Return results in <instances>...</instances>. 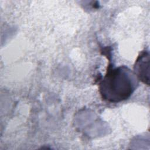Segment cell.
<instances>
[{
  "label": "cell",
  "mask_w": 150,
  "mask_h": 150,
  "mask_svg": "<svg viewBox=\"0 0 150 150\" xmlns=\"http://www.w3.org/2000/svg\"><path fill=\"white\" fill-rule=\"evenodd\" d=\"M134 73L138 79L149 85V54L148 51L142 52L138 57L134 66Z\"/></svg>",
  "instance_id": "7a4b0ae2"
},
{
  "label": "cell",
  "mask_w": 150,
  "mask_h": 150,
  "mask_svg": "<svg viewBox=\"0 0 150 150\" xmlns=\"http://www.w3.org/2000/svg\"><path fill=\"white\" fill-rule=\"evenodd\" d=\"M138 78L134 71L121 66L107 70L99 84L101 97L110 103H118L128 98L135 90Z\"/></svg>",
  "instance_id": "6da1fadb"
}]
</instances>
